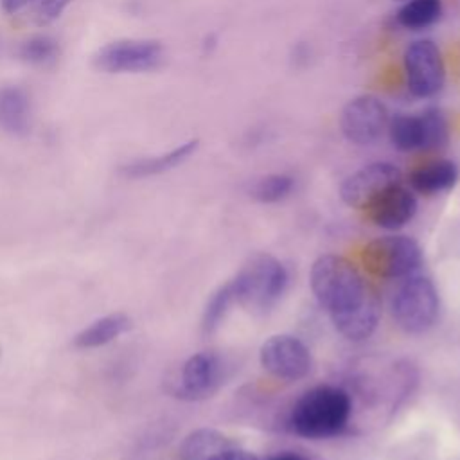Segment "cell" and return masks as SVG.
<instances>
[{
	"label": "cell",
	"instance_id": "cell-20",
	"mask_svg": "<svg viewBox=\"0 0 460 460\" xmlns=\"http://www.w3.org/2000/svg\"><path fill=\"white\" fill-rule=\"evenodd\" d=\"M422 131V151L440 149L449 140V126L446 115L438 108H428L419 113Z\"/></svg>",
	"mask_w": 460,
	"mask_h": 460
},
{
	"label": "cell",
	"instance_id": "cell-17",
	"mask_svg": "<svg viewBox=\"0 0 460 460\" xmlns=\"http://www.w3.org/2000/svg\"><path fill=\"white\" fill-rule=\"evenodd\" d=\"M131 325V320L124 313H111L97 318L88 327H84L75 338L74 345L77 349H97L111 343L120 334H124Z\"/></svg>",
	"mask_w": 460,
	"mask_h": 460
},
{
	"label": "cell",
	"instance_id": "cell-10",
	"mask_svg": "<svg viewBox=\"0 0 460 460\" xmlns=\"http://www.w3.org/2000/svg\"><path fill=\"white\" fill-rule=\"evenodd\" d=\"M259 361L277 379H304L313 367L307 345L293 334H273L259 349Z\"/></svg>",
	"mask_w": 460,
	"mask_h": 460
},
{
	"label": "cell",
	"instance_id": "cell-22",
	"mask_svg": "<svg viewBox=\"0 0 460 460\" xmlns=\"http://www.w3.org/2000/svg\"><path fill=\"white\" fill-rule=\"evenodd\" d=\"M293 185L295 181L289 174L275 172L253 181L250 189V196L261 203H277L286 196H289V192L293 190Z\"/></svg>",
	"mask_w": 460,
	"mask_h": 460
},
{
	"label": "cell",
	"instance_id": "cell-14",
	"mask_svg": "<svg viewBox=\"0 0 460 460\" xmlns=\"http://www.w3.org/2000/svg\"><path fill=\"white\" fill-rule=\"evenodd\" d=\"M198 146H199V140H196V138L187 140L167 153L129 162L122 167V172L128 178H149V176L164 174V172L181 165L185 160H189L196 153Z\"/></svg>",
	"mask_w": 460,
	"mask_h": 460
},
{
	"label": "cell",
	"instance_id": "cell-21",
	"mask_svg": "<svg viewBox=\"0 0 460 460\" xmlns=\"http://www.w3.org/2000/svg\"><path fill=\"white\" fill-rule=\"evenodd\" d=\"M235 302V293H234V284L232 280H228L226 284L219 286L210 300L205 305L203 316H201V329L205 334L216 331L219 327V323L223 322V318L226 316L230 305Z\"/></svg>",
	"mask_w": 460,
	"mask_h": 460
},
{
	"label": "cell",
	"instance_id": "cell-28",
	"mask_svg": "<svg viewBox=\"0 0 460 460\" xmlns=\"http://www.w3.org/2000/svg\"><path fill=\"white\" fill-rule=\"evenodd\" d=\"M394 2H406V0H394Z\"/></svg>",
	"mask_w": 460,
	"mask_h": 460
},
{
	"label": "cell",
	"instance_id": "cell-8",
	"mask_svg": "<svg viewBox=\"0 0 460 460\" xmlns=\"http://www.w3.org/2000/svg\"><path fill=\"white\" fill-rule=\"evenodd\" d=\"M406 88L413 97H433L444 84L442 52L431 40L411 41L402 54Z\"/></svg>",
	"mask_w": 460,
	"mask_h": 460
},
{
	"label": "cell",
	"instance_id": "cell-4",
	"mask_svg": "<svg viewBox=\"0 0 460 460\" xmlns=\"http://www.w3.org/2000/svg\"><path fill=\"white\" fill-rule=\"evenodd\" d=\"M235 302L252 311H264L277 304L288 286L286 266L273 255L250 257L232 279Z\"/></svg>",
	"mask_w": 460,
	"mask_h": 460
},
{
	"label": "cell",
	"instance_id": "cell-24",
	"mask_svg": "<svg viewBox=\"0 0 460 460\" xmlns=\"http://www.w3.org/2000/svg\"><path fill=\"white\" fill-rule=\"evenodd\" d=\"M72 2L75 0H40L36 7V22L40 25H45L58 20Z\"/></svg>",
	"mask_w": 460,
	"mask_h": 460
},
{
	"label": "cell",
	"instance_id": "cell-16",
	"mask_svg": "<svg viewBox=\"0 0 460 460\" xmlns=\"http://www.w3.org/2000/svg\"><path fill=\"white\" fill-rule=\"evenodd\" d=\"M230 447H235V442L225 433L212 428H199L190 431L183 438L180 446V458L181 460H210Z\"/></svg>",
	"mask_w": 460,
	"mask_h": 460
},
{
	"label": "cell",
	"instance_id": "cell-6",
	"mask_svg": "<svg viewBox=\"0 0 460 460\" xmlns=\"http://www.w3.org/2000/svg\"><path fill=\"white\" fill-rule=\"evenodd\" d=\"M162 58L164 47L160 41L124 38L101 47L93 56V65L106 74H138L156 68Z\"/></svg>",
	"mask_w": 460,
	"mask_h": 460
},
{
	"label": "cell",
	"instance_id": "cell-9",
	"mask_svg": "<svg viewBox=\"0 0 460 460\" xmlns=\"http://www.w3.org/2000/svg\"><path fill=\"white\" fill-rule=\"evenodd\" d=\"M225 379V363L212 350H201L189 356L176 379L171 385V394L183 401H201L217 392Z\"/></svg>",
	"mask_w": 460,
	"mask_h": 460
},
{
	"label": "cell",
	"instance_id": "cell-27",
	"mask_svg": "<svg viewBox=\"0 0 460 460\" xmlns=\"http://www.w3.org/2000/svg\"><path fill=\"white\" fill-rule=\"evenodd\" d=\"M268 460H307L296 453H291V451H284V453H277L273 456H270Z\"/></svg>",
	"mask_w": 460,
	"mask_h": 460
},
{
	"label": "cell",
	"instance_id": "cell-13",
	"mask_svg": "<svg viewBox=\"0 0 460 460\" xmlns=\"http://www.w3.org/2000/svg\"><path fill=\"white\" fill-rule=\"evenodd\" d=\"M460 178L458 165L451 160H433L415 167L410 172V187L424 196L446 192L456 185Z\"/></svg>",
	"mask_w": 460,
	"mask_h": 460
},
{
	"label": "cell",
	"instance_id": "cell-15",
	"mask_svg": "<svg viewBox=\"0 0 460 460\" xmlns=\"http://www.w3.org/2000/svg\"><path fill=\"white\" fill-rule=\"evenodd\" d=\"M31 102L20 86L0 88V129L11 135H23L29 129Z\"/></svg>",
	"mask_w": 460,
	"mask_h": 460
},
{
	"label": "cell",
	"instance_id": "cell-5",
	"mask_svg": "<svg viewBox=\"0 0 460 460\" xmlns=\"http://www.w3.org/2000/svg\"><path fill=\"white\" fill-rule=\"evenodd\" d=\"M361 259L372 275L397 280L420 270L422 250L415 239L395 234L377 237L365 244Z\"/></svg>",
	"mask_w": 460,
	"mask_h": 460
},
{
	"label": "cell",
	"instance_id": "cell-1",
	"mask_svg": "<svg viewBox=\"0 0 460 460\" xmlns=\"http://www.w3.org/2000/svg\"><path fill=\"white\" fill-rule=\"evenodd\" d=\"M309 284L343 338L363 341L374 334L381 320V300L356 264L341 255H322L311 266Z\"/></svg>",
	"mask_w": 460,
	"mask_h": 460
},
{
	"label": "cell",
	"instance_id": "cell-7",
	"mask_svg": "<svg viewBox=\"0 0 460 460\" xmlns=\"http://www.w3.org/2000/svg\"><path fill=\"white\" fill-rule=\"evenodd\" d=\"M390 111L386 104L370 93L352 97L340 113L343 137L356 146L376 144L388 129Z\"/></svg>",
	"mask_w": 460,
	"mask_h": 460
},
{
	"label": "cell",
	"instance_id": "cell-3",
	"mask_svg": "<svg viewBox=\"0 0 460 460\" xmlns=\"http://www.w3.org/2000/svg\"><path fill=\"white\" fill-rule=\"evenodd\" d=\"M390 313L395 323L410 334L431 329L440 313V296L433 280L420 270L397 279L390 296Z\"/></svg>",
	"mask_w": 460,
	"mask_h": 460
},
{
	"label": "cell",
	"instance_id": "cell-11",
	"mask_svg": "<svg viewBox=\"0 0 460 460\" xmlns=\"http://www.w3.org/2000/svg\"><path fill=\"white\" fill-rule=\"evenodd\" d=\"M401 169L390 162H372L354 171L340 187L345 205L363 210L374 198L392 185L401 183Z\"/></svg>",
	"mask_w": 460,
	"mask_h": 460
},
{
	"label": "cell",
	"instance_id": "cell-19",
	"mask_svg": "<svg viewBox=\"0 0 460 460\" xmlns=\"http://www.w3.org/2000/svg\"><path fill=\"white\" fill-rule=\"evenodd\" d=\"M442 14L440 0H406L397 11V22L404 29L420 31L433 25Z\"/></svg>",
	"mask_w": 460,
	"mask_h": 460
},
{
	"label": "cell",
	"instance_id": "cell-18",
	"mask_svg": "<svg viewBox=\"0 0 460 460\" xmlns=\"http://www.w3.org/2000/svg\"><path fill=\"white\" fill-rule=\"evenodd\" d=\"M386 133L395 149L404 153L417 151V149L422 151V131H420L419 115L397 113L390 117Z\"/></svg>",
	"mask_w": 460,
	"mask_h": 460
},
{
	"label": "cell",
	"instance_id": "cell-2",
	"mask_svg": "<svg viewBox=\"0 0 460 460\" xmlns=\"http://www.w3.org/2000/svg\"><path fill=\"white\" fill-rule=\"evenodd\" d=\"M350 411V395L343 388L320 385L304 392L295 402L289 424L304 438H327L341 433Z\"/></svg>",
	"mask_w": 460,
	"mask_h": 460
},
{
	"label": "cell",
	"instance_id": "cell-25",
	"mask_svg": "<svg viewBox=\"0 0 460 460\" xmlns=\"http://www.w3.org/2000/svg\"><path fill=\"white\" fill-rule=\"evenodd\" d=\"M210 460H261V458L257 455L250 453V451H244V449H239V447H230V449L216 455Z\"/></svg>",
	"mask_w": 460,
	"mask_h": 460
},
{
	"label": "cell",
	"instance_id": "cell-23",
	"mask_svg": "<svg viewBox=\"0 0 460 460\" xmlns=\"http://www.w3.org/2000/svg\"><path fill=\"white\" fill-rule=\"evenodd\" d=\"M58 54H59V45L50 36H32L27 41H23L20 49L22 59L38 66H45L56 61Z\"/></svg>",
	"mask_w": 460,
	"mask_h": 460
},
{
	"label": "cell",
	"instance_id": "cell-26",
	"mask_svg": "<svg viewBox=\"0 0 460 460\" xmlns=\"http://www.w3.org/2000/svg\"><path fill=\"white\" fill-rule=\"evenodd\" d=\"M36 0H0V5L4 9V13L7 14H14L18 11H22L23 7H27L29 4H32Z\"/></svg>",
	"mask_w": 460,
	"mask_h": 460
},
{
	"label": "cell",
	"instance_id": "cell-12",
	"mask_svg": "<svg viewBox=\"0 0 460 460\" xmlns=\"http://www.w3.org/2000/svg\"><path fill=\"white\" fill-rule=\"evenodd\" d=\"M363 210L376 226L385 230H399L406 226L417 214V198L413 190L397 183L383 190Z\"/></svg>",
	"mask_w": 460,
	"mask_h": 460
}]
</instances>
